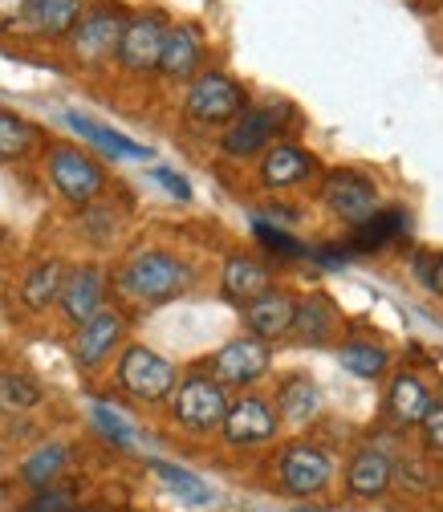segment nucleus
Listing matches in <instances>:
<instances>
[{
  "label": "nucleus",
  "mask_w": 443,
  "mask_h": 512,
  "mask_svg": "<svg viewBox=\"0 0 443 512\" xmlns=\"http://www.w3.org/2000/svg\"><path fill=\"white\" fill-rule=\"evenodd\" d=\"M167 21L159 13H139V17H126L114 61L126 74H155L159 70V53H163V37H167Z\"/></svg>",
  "instance_id": "nucleus-8"
},
{
  "label": "nucleus",
  "mask_w": 443,
  "mask_h": 512,
  "mask_svg": "<svg viewBox=\"0 0 443 512\" xmlns=\"http://www.w3.org/2000/svg\"><path fill=\"white\" fill-rule=\"evenodd\" d=\"M204 66V41L192 25H171L163 37V53H159V70L171 82H192Z\"/></svg>",
  "instance_id": "nucleus-16"
},
{
  "label": "nucleus",
  "mask_w": 443,
  "mask_h": 512,
  "mask_svg": "<svg viewBox=\"0 0 443 512\" xmlns=\"http://www.w3.org/2000/svg\"><path fill=\"white\" fill-rule=\"evenodd\" d=\"M45 391L41 382L25 370H0V411L5 415H25L33 407H41Z\"/></svg>",
  "instance_id": "nucleus-30"
},
{
  "label": "nucleus",
  "mask_w": 443,
  "mask_h": 512,
  "mask_svg": "<svg viewBox=\"0 0 443 512\" xmlns=\"http://www.w3.org/2000/svg\"><path fill=\"white\" fill-rule=\"evenodd\" d=\"M74 512H90V508H74Z\"/></svg>",
  "instance_id": "nucleus-40"
},
{
  "label": "nucleus",
  "mask_w": 443,
  "mask_h": 512,
  "mask_svg": "<svg viewBox=\"0 0 443 512\" xmlns=\"http://www.w3.org/2000/svg\"><path fill=\"white\" fill-rule=\"evenodd\" d=\"M277 419L281 423H309L313 415L322 411V391H318V382L305 378V374H293L285 378V387L277 391Z\"/></svg>",
  "instance_id": "nucleus-26"
},
{
  "label": "nucleus",
  "mask_w": 443,
  "mask_h": 512,
  "mask_svg": "<svg viewBox=\"0 0 443 512\" xmlns=\"http://www.w3.org/2000/svg\"><path fill=\"white\" fill-rule=\"evenodd\" d=\"M309 256L318 261L322 269H342V265H350V244H322V248H309Z\"/></svg>",
  "instance_id": "nucleus-37"
},
{
  "label": "nucleus",
  "mask_w": 443,
  "mask_h": 512,
  "mask_svg": "<svg viewBox=\"0 0 443 512\" xmlns=\"http://www.w3.org/2000/svg\"><path fill=\"white\" fill-rule=\"evenodd\" d=\"M391 484H395L391 456L378 452V447H362V452L350 460V468H346V492L358 496V500H378Z\"/></svg>",
  "instance_id": "nucleus-18"
},
{
  "label": "nucleus",
  "mask_w": 443,
  "mask_h": 512,
  "mask_svg": "<svg viewBox=\"0 0 443 512\" xmlns=\"http://www.w3.org/2000/svg\"><path fill=\"white\" fill-rule=\"evenodd\" d=\"M293 512H326V508H313V504H305V508H293Z\"/></svg>",
  "instance_id": "nucleus-39"
},
{
  "label": "nucleus",
  "mask_w": 443,
  "mask_h": 512,
  "mask_svg": "<svg viewBox=\"0 0 443 512\" xmlns=\"http://www.w3.org/2000/svg\"><path fill=\"white\" fill-rule=\"evenodd\" d=\"M313 175V155L297 143H273L261 159V183L269 191H285V187H297Z\"/></svg>",
  "instance_id": "nucleus-19"
},
{
  "label": "nucleus",
  "mask_w": 443,
  "mask_h": 512,
  "mask_svg": "<svg viewBox=\"0 0 443 512\" xmlns=\"http://www.w3.org/2000/svg\"><path fill=\"white\" fill-rule=\"evenodd\" d=\"M90 415H94V427H98V435H102L106 443H114L118 452H139V431H135V423L126 419L118 407L94 403Z\"/></svg>",
  "instance_id": "nucleus-31"
},
{
  "label": "nucleus",
  "mask_w": 443,
  "mask_h": 512,
  "mask_svg": "<svg viewBox=\"0 0 443 512\" xmlns=\"http://www.w3.org/2000/svg\"><path fill=\"white\" fill-rule=\"evenodd\" d=\"M220 289H224V297L232 305H248L252 297H261V293L273 289V273H269L265 261H257V256L236 252V256H228V261H224Z\"/></svg>",
  "instance_id": "nucleus-17"
},
{
  "label": "nucleus",
  "mask_w": 443,
  "mask_h": 512,
  "mask_svg": "<svg viewBox=\"0 0 443 512\" xmlns=\"http://www.w3.org/2000/svg\"><path fill=\"white\" fill-rule=\"evenodd\" d=\"M285 118H289V106L285 102H273V106H244L236 122L224 126V155L232 159H248V155H261L269 151V143L277 139V131H285Z\"/></svg>",
  "instance_id": "nucleus-6"
},
{
  "label": "nucleus",
  "mask_w": 443,
  "mask_h": 512,
  "mask_svg": "<svg viewBox=\"0 0 443 512\" xmlns=\"http://www.w3.org/2000/svg\"><path fill=\"white\" fill-rule=\"evenodd\" d=\"M45 171H49L53 191L74 208H86V204L102 200V191H106L102 163L94 155H86L82 147H70V143H53L45 151Z\"/></svg>",
  "instance_id": "nucleus-3"
},
{
  "label": "nucleus",
  "mask_w": 443,
  "mask_h": 512,
  "mask_svg": "<svg viewBox=\"0 0 443 512\" xmlns=\"http://www.w3.org/2000/svg\"><path fill=\"white\" fill-rule=\"evenodd\" d=\"M106 273L98 269V265H74V269H66V285H61V297H57V305H61V317H66L70 326H82V322H90V317L106 305Z\"/></svg>",
  "instance_id": "nucleus-14"
},
{
  "label": "nucleus",
  "mask_w": 443,
  "mask_h": 512,
  "mask_svg": "<svg viewBox=\"0 0 443 512\" xmlns=\"http://www.w3.org/2000/svg\"><path fill=\"white\" fill-rule=\"evenodd\" d=\"M277 480L289 496H318L334 480V460L322 452L318 443H289L277 460Z\"/></svg>",
  "instance_id": "nucleus-10"
},
{
  "label": "nucleus",
  "mask_w": 443,
  "mask_h": 512,
  "mask_svg": "<svg viewBox=\"0 0 443 512\" xmlns=\"http://www.w3.org/2000/svg\"><path fill=\"white\" fill-rule=\"evenodd\" d=\"M122 25H126V17H122L118 9H110V5L82 13L78 25H74V33H70L74 57L82 61V66H102V61H110L114 49H118Z\"/></svg>",
  "instance_id": "nucleus-11"
},
{
  "label": "nucleus",
  "mask_w": 443,
  "mask_h": 512,
  "mask_svg": "<svg viewBox=\"0 0 443 512\" xmlns=\"http://www.w3.org/2000/svg\"><path fill=\"white\" fill-rule=\"evenodd\" d=\"M70 468V443H61V439H49L41 447H33V452L17 464V480L37 492V488H49L61 480V472Z\"/></svg>",
  "instance_id": "nucleus-21"
},
{
  "label": "nucleus",
  "mask_w": 443,
  "mask_h": 512,
  "mask_svg": "<svg viewBox=\"0 0 443 512\" xmlns=\"http://www.w3.org/2000/svg\"><path fill=\"white\" fill-rule=\"evenodd\" d=\"M269 366H273L269 342L252 338V334L232 338V342H224V346L212 354V378L220 382L224 391H228V387H252V382H261V378L269 374Z\"/></svg>",
  "instance_id": "nucleus-9"
},
{
  "label": "nucleus",
  "mask_w": 443,
  "mask_h": 512,
  "mask_svg": "<svg viewBox=\"0 0 443 512\" xmlns=\"http://www.w3.org/2000/svg\"><path fill=\"white\" fill-rule=\"evenodd\" d=\"M66 122L74 126V131H78L86 143H94L106 159H135V163H139V159H155L151 147H143V143H135V139L110 131V126H102V122H94V118H86V114H78V110H70Z\"/></svg>",
  "instance_id": "nucleus-22"
},
{
  "label": "nucleus",
  "mask_w": 443,
  "mask_h": 512,
  "mask_svg": "<svg viewBox=\"0 0 443 512\" xmlns=\"http://www.w3.org/2000/svg\"><path fill=\"white\" fill-rule=\"evenodd\" d=\"M74 508H78V488L61 484V480L29 492V500L21 504V512H74Z\"/></svg>",
  "instance_id": "nucleus-34"
},
{
  "label": "nucleus",
  "mask_w": 443,
  "mask_h": 512,
  "mask_svg": "<svg viewBox=\"0 0 443 512\" xmlns=\"http://www.w3.org/2000/svg\"><path fill=\"white\" fill-rule=\"evenodd\" d=\"M196 269L183 261V256L167 252V248H143L135 256H126V265L118 269L114 285L122 297L143 301V305H159L179 297L187 285H192Z\"/></svg>",
  "instance_id": "nucleus-1"
},
{
  "label": "nucleus",
  "mask_w": 443,
  "mask_h": 512,
  "mask_svg": "<svg viewBox=\"0 0 443 512\" xmlns=\"http://www.w3.org/2000/svg\"><path fill=\"white\" fill-rule=\"evenodd\" d=\"M122 330H126V317L118 309H106V305L90 317V322H82L78 334H74V362H78V370H86V374L102 370L110 362V354L118 350Z\"/></svg>",
  "instance_id": "nucleus-13"
},
{
  "label": "nucleus",
  "mask_w": 443,
  "mask_h": 512,
  "mask_svg": "<svg viewBox=\"0 0 443 512\" xmlns=\"http://www.w3.org/2000/svg\"><path fill=\"white\" fill-rule=\"evenodd\" d=\"M277 431H281L277 407L261 395H240L236 403H228L220 423V435L228 447H265L277 439Z\"/></svg>",
  "instance_id": "nucleus-7"
},
{
  "label": "nucleus",
  "mask_w": 443,
  "mask_h": 512,
  "mask_svg": "<svg viewBox=\"0 0 443 512\" xmlns=\"http://www.w3.org/2000/svg\"><path fill=\"white\" fill-rule=\"evenodd\" d=\"M407 228H411V216H407L403 208L374 212V216H366L362 224H354L350 252H378V248H387L391 240H399Z\"/></svg>",
  "instance_id": "nucleus-23"
},
{
  "label": "nucleus",
  "mask_w": 443,
  "mask_h": 512,
  "mask_svg": "<svg viewBox=\"0 0 443 512\" xmlns=\"http://www.w3.org/2000/svg\"><path fill=\"white\" fill-rule=\"evenodd\" d=\"M252 236L261 240V248H265V252H273V256H285V261H305V256H309V244H301V240H297V236H289L285 228L269 224L265 216H257V220H252Z\"/></svg>",
  "instance_id": "nucleus-33"
},
{
  "label": "nucleus",
  "mask_w": 443,
  "mask_h": 512,
  "mask_svg": "<svg viewBox=\"0 0 443 512\" xmlns=\"http://www.w3.org/2000/svg\"><path fill=\"white\" fill-rule=\"evenodd\" d=\"M419 277L427 281L431 293H443V256H431V261H419Z\"/></svg>",
  "instance_id": "nucleus-38"
},
{
  "label": "nucleus",
  "mask_w": 443,
  "mask_h": 512,
  "mask_svg": "<svg viewBox=\"0 0 443 512\" xmlns=\"http://www.w3.org/2000/svg\"><path fill=\"white\" fill-rule=\"evenodd\" d=\"M338 362L350 370V374H358V378H378V374H387V350L383 346H374V342H346L342 350H338Z\"/></svg>",
  "instance_id": "nucleus-32"
},
{
  "label": "nucleus",
  "mask_w": 443,
  "mask_h": 512,
  "mask_svg": "<svg viewBox=\"0 0 443 512\" xmlns=\"http://www.w3.org/2000/svg\"><path fill=\"white\" fill-rule=\"evenodd\" d=\"M25 17L41 37H70L82 17V0H25Z\"/></svg>",
  "instance_id": "nucleus-27"
},
{
  "label": "nucleus",
  "mask_w": 443,
  "mask_h": 512,
  "mask_svg": "<svg viewBox=\"0 0 443 512\" xmlns=\"http://www.w3.org/2000/svg\"><path fill=\"white\" fill-rule=\"evenodd\" d=\"M244 110V86L220 70H200L183 94V114L200 126H228Z\"/></svg>",
  "instance_id": "nucleus-5"
},
{
  "label": "nucleus",
  "mask_w": 443,
  "mask_h": 512,
  "mask_svg": "<svg viewBox=\"0 0 443 512\" xmlns=\"http://www.w3.org/2000/svg\"><path fill=\"white\" fill-rule=\"evenodd\" d=\"M171 423L187 435H216L228 411V391L212 374H187L175 382V391L167 399Z\"/></svg>",
  "instance_id": "nucleus-2"
},
{
  "label": "nucleus",
  "mask_w": 443,
  "mask_h": 512,
  "mask_svg": "<svg viewBox=\"0 0 443 512\" xmlns=\"http://www.w3.org/2000/svg\"><path fill=\"white\" fill-rule=\"evenodd\" d=\"M431 395H427V382L419 374H395L391 382V391H387V415L403 427H415L427 411Z\"/></svg>",
  "instance_id": "nucleus-28"
},
{
  "label": "nucleus",
  "mask_w": 443,
  "mask_h": 512,
  "mask_svg": "<svg viewBox=\"0 0 443 512\" xmlns=\"http://www.w3.org/2000/svg\"><path fill=\"white\" fill-rule=\"evenodd\" d=\"M338 322H342V317H338L334 301H330L326 293H309V297L297 301V309H293V330H289V334H297V338L309 342V346H322V342L334 338Z\"/></svg>",
  "instance_id": "nucleus-20"
},
{
  "label": "nucleus",
  "mask_w": 443,
  "mask_h": 512,
  "mask_svg": "<svg viewBox=\"0 0 443 512\" xmlns=\"http://www.w3.org/2000/svg\"><path fill=\"white\" fill-rule=\"evenodd\" d=\"M151 472L163 480V488L179 500V504H187V508H208L212 500H216V488L204 480V476H196L192 468H179V464H167V460H151Z\"/></svg>",
  "instance_id": "nucleus-25"
},
{
  "label": "nucleus",
  "mask_w": 443,
  "mask_h": 512,
  "mask_svg": "<svg viewBox=\"0 0 443 512\" xmlns=\"http://www.w3.org/2000/svg\"><path fill=\"white\" fill-rule=\"evenodd\" d=\"M114 378L122 395H131L135 403H147V407H159L171 399L175 391V362H167L163 354H155L151 346H126L118 354V366H114Z\"/></svg>",
  "instance_id": "nucleus-4"
},
{
  "label": "nucleus",
  "mask_w": 443,
  "mask_h": 512,
  "mask_svg": "<svg viewBox=\"0 0 443 512\" xmlns=\"http://www.w3.org/2000/svg\"><path fill=\"white\" fill-rule=\"evenodd\" d=\"M151 179H155L159 187H167V196H171V200H179V204L192 200V183H187L179 171H171V167H155Z\"/></svg>",
  "instance_id": "nucleus-36"
},
{
  "label": "nucleus",
  "mask_w": 443,
  "mask_h": 512,
  "mask_svg": "<svg viewBox=\"0 0 443 512\" xmlns=\"http://www.w3.org/2000/svg\"><path fill=\"white\" fill-rule=\"evenodd\" d=\"M322 200L338 220L362 224L366 216L378 212V187L362 171H330L322 183Z\"/></svg>",
  "instance_id": "nucleus-12"
},
{
  "label": "nucleus",
  "mask_w": 443,
  "mask_h": 512,
  "mask_svg": "<svg viewBox=\"0 0 443 512\" xmlns=\"http://www.w3.org/2000/svg\"><path fill=\"white\" fill-rule=\"evenodd\" d=\"M419 427H423V443L431 447L435 456H443V395L427 403V411H423Z\"/></svg>",
  "instance_id": "nucleus-35"
},
{
  "label": "nucleus",
  "mask_w": 443,
  "mask_h": 512,
  "mask_svg": "<svg viewBox=\"0 0 443 512\" xmlns=\"http://www.w3.org/2000/svg\"><path fill=\"white\" fill-rule=\"evenodd\" d=\"M37 143H41L37 126L29 118H21L17 110L0 106V163H21L25 155H33Z\"/></svg>",
  "instance_id": "nucleus-29"
},
{
  "label": "nucleus",
  "mask_w": 443,
  "mask_h": 512,
  "mask_svg": "<svg viewBox=\"0 0 443 512\" xmlns=\"http://www.w3.org/2000/svg\"><path fill=\"white\" fill-rule=\"evenodd\" d=\"M293 309H297V301L289 293H281V289H269L261 297H252L248 305H240L248 334L261 338V342H277V338H285L293 330Z\"/></svg>",
  "instance_id": "nucleus-15"
},
{
  "label": "nucleus",
  "mask_w": 443,
  "mask_h": 512,
  "mask_svg": "<svg viewBox=\"0 0 443 512\" xmlns=\"http://www.w3.org/2000/svg\"><path fill=\"white\" fill-rule=\"evenodd\" d=\"M61 285H66V265H61L57 256H49V261H37V265L25 273V281H21V301H25V309L45 313L49 305H57Z\"/></svg>",
  "instance_id": "nucleus-24"
}]
</instances>
